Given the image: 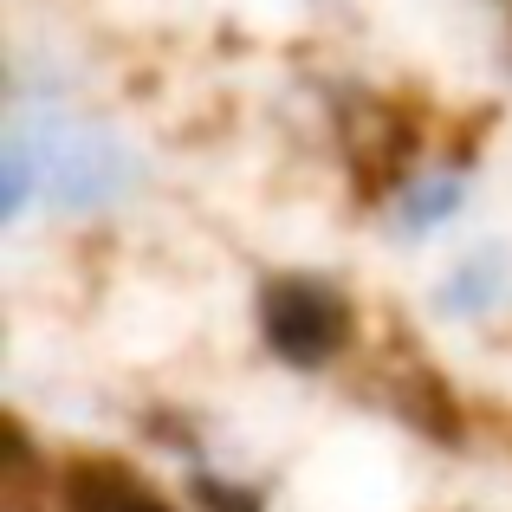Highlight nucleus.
I'll return each instance as SVG.
<instances>
[{
    "label": "nucleus",
    "mask_w": 512,
    "mask_h": 512,
    "mask_svg": "<svg viewBox=\"0 0 512 512\" xmlns=\"http://www.w3.org/2000/svg\"><path fill=\"white\" fill-rule=\"evenodd\" d=\"M260 325H266V344L286 363H325L344 344L350 318H344L338 292L312 286V279H279V286H266Z\"/></svg>",
    "instance_id": "nucleus-1"
},
{
    "label": "nucleus",
    "mask_w": 512,
    "mask_h": 512,
    "mask_svg": "<svg viewBox=\"0 0 512 512\" xmlns=\"http://www.w3.org/2000/svg\"><path fill=\"white\" fill-rule=\"evenodd\" d=\"M65 506L72 512H169L163 500H150L117 461H78L72 474H65Z\"/></svg>",
    "instance_id": "nucleus-2"
}]
</instances>
